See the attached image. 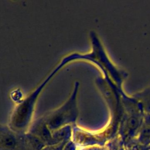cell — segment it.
Instances as JSON below:
<instances>
[{
    "mask_svg": "<svg viewBox=\"0 0 150 150\" xmlns=\"http://www.w3.org/2000/svg\"><path fill=\"white\" fill-rule=\"evenodd\" d=\"M86 150H97L96 148H90V149H87Z\"/></svg>",
    "mask_w": 150,
    "mask_h": 150,
    "instance_id": "4",
    "label": "cell"
},
{
    "mask_svg": "<svg viewBox=\"0 0 150 150\" xmlns=\"http://www.w3.org/2000/svg\"><path fill=\"white\" fill-rule=\"evenodd\" d=\"M63 150H74V146L71 144L67 145L64 147Z\"/></svg>",
    "mask_w": 150,
    "mask_h": 150,
    "instance_id": "2",
    "label": "cell"
},
{
    "mask_svg": "<svg viewBox=\"0 0 150 150\" xmlns=\"http://www.w3.org/2000/svg\"><path fill=\"white\" fill-rule=\"evenodd\" d=\"M42 150H57V148L56 147V146L54 145H52L50 146H48V147H45Z\"/></svg>",
    "mask_w": 150,
    "mask_h": 150,
    "instance_id": "3",
    "label": "cell"
},
{
    "mask_svg": "<svg viewBox=\"0 0 150 150\" xmlns=\"http://www.w3.org/2000/svg\"><path fill=\"white\" fill-rule=\"evenodd\" d=\"M22 141H19L14 135L5 132L1 135V150H15L18 147H21L19 145Z\"/></svg>",
    "mask_w": 150,
    "mask_h": 150,
    "instance_id": "1",
    "label": "cell"
}]
</instances>
